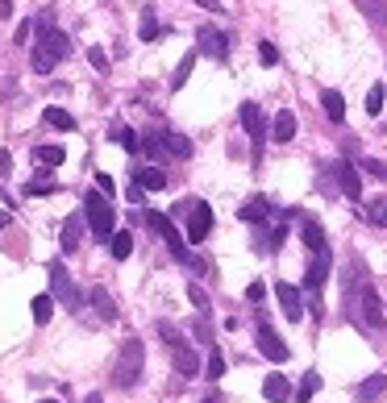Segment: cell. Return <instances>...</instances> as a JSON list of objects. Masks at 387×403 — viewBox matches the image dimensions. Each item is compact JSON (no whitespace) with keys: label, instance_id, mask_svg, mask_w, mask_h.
I'll return each instance as SVG.
<instances>
[{"label":"cell","instance_id":"cell-1","mask_svg":"<svg viewBox=\"0 0 387 403\" xmlns=\"http://www.w3.org/2000/svg\"><path fill=\"white\" fill-rule=\"evenodd\" d=\"M67 54H71V37H67L63 29H50V33H42V37L33 42V71H38V75H50Z\"/></svg>","mask_w":387,"mask_h":403},{"label":"cell","instance_id":"cell-2","mask_svg":"<svg viewBox=\"0 0 387 403\" xmlns=\"http://www.w3.org/2000/svg\"><path fill=\"white\" fill-rule=\"evenodd\" d=\"M83 221H88V229H92L100 241H113V233H117V208L108 204L104 191H88V200H83Z\"/></svg>","mask_w":387,"mask_h":403},{"label":"cell","instance_id":"cell-3","mask_svg":"<svg viewBox=\"0 0 387 403\" xmlns=\"http://www.w3.org/2000/svg\"><path fill=\"white\" fill-rule=\"evenodd\" d=\"M146 221H150V229H154V233L167 241V250H171V254H175L183 266H192V271H204V262H200L196 254H188V250H183V237H179V229L171 225V216H163V212H146Z\"/></svg>","mask_w":387,"mask_h":403},{"label":"cell","instance_id":"cell-4","mask_svg":"<svg viewBox=\"0 0 387 403\" xmlns=\"http://www.w3.org/2000/svg\"><path fill=\"white\" fill-rule=\"evenodd\" d=\"M138 375H142V341L133 337V341H125V345H121V358H117L113 383H117V387H133V383H138Z\"/></svg>","mask_w":387,"mask_h":403},{"label":"cell","instance_id":"cell-5","mask_svg":"<svg viewBox=\"0 0 387 403\" xmlns=\"http://www.w3.org/2000/svg\"><path fill=\"white\" fill-rule=\"evenodd\" d=\"M50 287H54V300H58V304H67V312H79V308H83V291L71 283V275H67L58 262L50 266Z\"/></svg>","mask_w":387,"mask_h":403},{"label":"cell","instance_id":"cell-6","mask_svg":"<svg viewBox=\"0 0 387 403\" xmlns=\"http://www.w3.org/2000/svg\"><path fill=\"white\" fill-rule=\"evenodd\" d=\"M196 50H200V54H208V58H217V62H225V58H229V33H221V29L204 25V29L196 33Z\"/></svg>","mask_w":387,"mask_h":403},{"label":"cell","instance_id":"cell-7","mask_svg":"<svg viewBox=\"0 0 387 403\" xmlns=\"http://www.w3.org/2000/svg\"><path fill=\"white\" fill-rule=\"evenodd\" d=\"M258 354H263V358H271L275 366H283V362L292 358V350L283 345V337H279V333H275V329H271L267 320L258 325Z\"/></svg>","mask_w":387,"mask_h":403},{"label":"cell","instance_id":"cell-8","mask_svg":"<svg viewBox=\"0 0 387 403\" xmlns=\"http://www.w3.org/2000/svg\"><path fill=\"white\" fill-rule=\"evenodd\" d=\"M208 233H213V208H208L204 200H196V204H192V212H188V241H196V246H200Z\"/></svg>","mask_w":387,"mask_h":403},{"label":"cell","instance_id":"cell-9","mask_svg":"<svg viewBox=\"0 0 387 403\" xmlns=\"http://www.w3.org/2000/svg\"><path fill=\"white\" fill-rule=\"evenodd\" d=\"M242 129L250 133V142H254V146H263V142H267V117H263V108H258L254 100H246V104H242Z\"/></svg>","mask_w":387,"mask_h":403},{"label":"cell","instance_id":"cell-10","mask_svg":"<svg viewBox=\"0 0 387 403\" xmlns=\"http://www.w3.org/2000/svg\"><path fill=\"white\" fill-rule=\"evenodd\" d=\"M329 266H334V254H329V250H325V254H313V262H308V271H304V287H308V291H321L325 279H329Z\"/></svg>","mask_w":387,"mask_h":403},{"label":"cell","instance_id":"cell-11","mask_svg":"<svg viewBox=\"0 0 387 403\" xmlns=\"http://www.w3.org/2000/svg\"><path fill=\"white\" fill-rule=\"evenodd\" d=\"M275 300H279V308H283V316H288V320H300V316H304L300 287H292V283H275Z\"/></svg>","mask_w":387,"mask_h":403},{"label":"cell","instance_id":"cell-12","mask_svg":"<svg viewBox=\"0 0 387 403\" xmlns=\"http://www.w3.org/2000/svg\"><path fill=\"white\" fill-rule=\"evenodd\" d=\"M359 312H363V325L367 329H384V312H379V295H375V287L367 283L363 291H359Z\"/></svg>","mask_w":387,"mask_h":403},{"label":"cell","instance_id":"cell-13","mask_svg":"<svg viewBox=\"0 0 387 403\" xmlns=\"http://www.w3.org/2000/svg\"><path fill=\"white\" fill-rule=\"evenodd\" d=\"M83 229H88L83 216H67V221H63V229H58V246H63V254H75V250H79Z\"/></svg>","mask_w":387,"mask_h":403},{"label":"cell","instance_id":"cell-14","mask_svg":"<svg viewBox=\"0 0 387 403\" xmlns=\"http://www.w3.org/2000/svg\"><path fill=\"white\" fill-rule=\"evenodd\" d=\"M167 179H171V175H167L163 166H154V162H150V166H133V183L146 187V191H163Z\"/></svg>","mask_w":387,"mask_h":403},{"label":"cell","instance_id":"cell-15","mask_svg":"<svg viewBox=\"0 0 387 403\" xmlns=\"http://www.w3.org/2000/svg\"><path fill=\"white\" fill-rule=\"evenodd\" d=\"M334 175H338V187H342V196H350V200H363V179H359V171H354L350 162H338V166H334Z\"/></svg>","mask_w":387,"mask_h":403},{"label":"cell","instance_id":"cell-16","mask_svg":"<svg viewBox=\"0 0 387 403\" xmlns=\"http://www.w3.org/2000/svg\"><path fill=\"white\" fill-rule=\"evenodd\" d=\"M271 212H275V208H271V200H267V196H250V200H246V204L238 208V216H242V221H250V225L267 221Z\"/></svg>","mask_w":387,"mask_h":403},{"label":"cell","instance_id":"cell-17","mask_svg":"<svg viewBox=\"0 0 387 403\" xmlns=\"http://www.w3.org/2000/svg\"><path fill=\"white\" fill-rule=\"evenodd\" d=\"M263 395L271 403H288L296 391H292V383L283 379V375H267V383H263Z\"/></svg>","mask_w":387,"mask_h":403},{"label":"cell","instance_id":"cell-18","mask_svg":"<svg viewBox=\"0 0 387 403\" xmlns=\"http://www.w3.org/2000/svg\"><path fill=\"white\" fill-rule=\"evenodd\" d=\"M271 137H275V142H292V137H296V112H292V108H279V112H275Z\"/></svg>","mask_w":387,"mask_h":403},{"label":"cell","instance_id":"cell-19","mask_svg":"<svg viewBox=\"0 0 387 403\" xmlns=\"http://www.w3.org/2000/svg\"><path fill=\"white\" fill-rule=\"evenodd\" d=\"M171 354H175L171 362H175V370H179L183 379H200V358H196V354H192L188 345H179V350H171Z\"/></svg>","mask_w":387,"mask_h":403},{"label":"cell","instance_id":"cell-20","mask_svg":"<svg viewBox=\"0 0 387 403\" xmlns=\"http://www.w3.org/2000/svg\"><path fill=\"white\" fill-rule=\"evenodd\" d=\"M321 108H325L329 121H346V96H342V92L325 87V92H321Z\"/></svg>","mask_w":387,"mask_h":403},{"label":"cell","instance_id":"cell-21","mask_svg":"<svg viewBox=\"0 0 387 403\" xmlns=\"http://www.w3.org/2000/svg\"><path fill=\"white\" fill-rule=\"evenodd\" d=\"M300 237H304V246H308L313 254H325V250H329V246H325V229H321L317 221H304V225H300Z\"/></svg>","mask_w":387,"mask_h":403},{"label":"cell","instance_id":"cell-22","mask_svg":"<svg viewBox=\"0 0 387 403\" xmlns=\"http://www.w3.org/2000/svg\"><path fill=\"white\" fill-rule=\"evenodd\" d=\"M42 121H46L50 129H63V133H71V129H75V117H71L67 108H58V104H50V108L42 112Z\"/></svg>","mask_w":387,"mask_h":403},{"label":"cell","instance_id":"cell-23","mask_svg":"<svg viewBox=\"0 0 387 403\" xmlns=\"http://www.w3.org/2000/svg\"><path fill=\"white\" fill-rule=\"evenodd\" d=\"M88 304H92V308H96V312H100L104 320H117V308H113V295H108L104 287H92V291H88Z\"/></svg>","mask_w":387,"mask_h":403},{"label":"cell","instance_id":"cell-24","mask_svg":"<svg viewBox=\"0 0 387 403\" xmlns=\"http://www.w3.org/2000/svg\"><path fill=\"white\" fill-rule=\"evenodd\" d=\"M196 58H200V50H188V54L179 58V67H175V75H171V92H179V87L188 83V75H192V67H196Z\"/></svg>","mask_w":387,"mask_h":403},{"label":"cell","instance_id":"cell-25","mask_svg":"<svg viewBox=\"0 0 387 403\" xmlns=\"http://www.w3.org/2000/svg\"><path fill=\"white\" fill-rule=\"evenodd\" d=\"M387 391V375H371L363 387H359V403H375Z\"/></svg>","mask_w":387,"mask_h":403},{"label":"cell","instance_id":"cell-26","mask_svg":"<svg viewBox=\"0 0 387 403\" xmlns=\"http://www.w3.org/2000/svg\"><path fill=\"white\" fill-rule=\"evenodd\" d=\"M113 142H117L121 150H129V154H142V137H138L129 125H117V129H113Z\"/></svg>","mask_w":387,"mask_h":403},{"label":"cell","instance_id":"cell-27","mask_svg":"<svg viewBox=\"0 0 387 403\" xmlns=\"http://www.w3.org/2000/svg\"><path fill=\"white\" fill-rule=\"evenodd\" d=\"M317 391H321V375H313V370H308V375L300 379V387H296V395H292V403H308L313 395H317Z\"/></svg>","mask_w":387,"mask_h":403},{"label":"cell","instance_id":"cell-28","mask_svg":"<svg viewBox=\"0 0 387 403\" xmlns=\"http://www.w3.org/2000/svg\"><path fill=\"white\" fill-rule=\"evenodd\" d=\"M63 158H67L63 146H33V162H42V166H58Z\"/></svg>","mask_w":387,"mask_h":403},{"label":"cell","instance_id":"cell-29","mask_svg":"<svg viewBox=\"0 0 387 403\" xmlns=\"http://www.w3.org/2000/svg\"><path fill=\"white\" fill-rule=\"evenodd\" d=\"M108 250H113V258H117V262H125V258L133 254V233H129V229L113 233V246H108Z\"/></svg>","mask_w":387,"mask_h":403},{"label":"cell","instance_id":"cell-30","mask_svg":"<svg viewBox=\"0 0 387 403\" xmlns=\"http://www.w3.org/2000/svg\"><path fill=\"white\" fill-rule=\"evenodd\" d=\"M29 312H33V325H46V320L54 316V295H33Z\"/></svg>","mask_w":387,"mask_h":403},{"label":"cell","instance_id":"cell-31","mask_svg":"<svg viewBox=\"0 0 387 403\" xmlns=\"http://www.w3.org/2000/svg\"><path fill=\"white\" fill-rule=\"evenodd\" d=\"M163 142H167V154H175V158H192V142H188V137H179V133H163Z\"/></svg>","mask_w":387,"mask_h":403},{"label":"cell","instance_id":"cell-32","mask_svg":"<svg viewBox=\"0 0 387 403\" xmlns=\"http://www.w3.org/2000/svg\"><path fill=\"white\" fill-rule=\"evenodd\" d=\"M221 375H225V354L213 345V350H208V362H204V379H213V383H217Z\"/></svg>","mask_w":387,"mask_h":403},{"label":"cell","instance_id":"cell-33","mask_svg":"<svg viewBox=\"0 0 387 403\" xmlns=\"http://www.w3.org/2000/svg\"><path fill=\"white\" fill-rule=\"evenodd\" d=\"M363 216L371 221V225H379V229H387V200L379 196V200H371L367 208H363Z\"/></svg>","mask_w":387,"mask_h":403},{"label":"cell","instance_id":"cell-34","mask_svg":"<svg viewBox=\"0 0 387 403\" xmlns=\"http://www.w3.org/2000/svg\"><path fill=\"white\" fill-rule=\"evenodd\" d=\"M158 17H154V8H142V42H158Z\"/></svg>","mask_w":387,"mask_h":403},{"label":"cell","instance_id":"cell-35","mask_svg":"<svg viewBox=\"0 0 387 403\" xmlns=\"http://www.w3.org/2000/svg\"><path fill=\"white\" fill-rule=\"evenodd\" d=\"M359 8H363L371 21H387V0H359Z\"/></svg>","mask_w":387,"mask_h":403},{"label":"cell","instance_id":"cell-36","mask_svg":"<svg viewBox=\"0 0 387 403\" xmlns=\"http://www.w3.org/2000/svg\"><path fill=\"white\" fill-rule=\"evenodd\" d=\"M142 150H146V158H154V162H163V158H167V142H163V137H146V142H142Z\"/></svg>","mask_w":387,"mask_h":403},{"label":"cell","instance_id":"cell-37","mask_svg":"<svg viewBox=\"0 0 387 403\" xmlns=\"http://www.w3.org/2000/svg\"><path fill=\"white\" fill-rule=\"evenodd\" d=\"M158 337H163V341H167L171 350H179V345H188V341L179 337V329H175V325H167V320H158Z\"/></svg>","mask_w":387,"mask_h":403},{"label":"cell","instance_id":"cell-38","mask_svg":"<svg viewBox=\"0 0 387 403\" xmlns=\"http://www.w3.org/2000/svg\"><path fill=\"white\" fill-rule=\"evenodd\" d=\"M367 112H371V117L384 112V83H375V87L367 92Z\"/></svg>","mask_w":387,"mask_h":403},{"label":"cell","instance_id":"cell-39","mask_svg":"<svg viewBox=\"0 0 387 403\" xmlns=\"http://www.w3.org/2000/svg\"><path fill=\"white\" fill-rule=\"evenodd\" d=\"M258 62H263V67H275V62H279L275 42H258Z\"/></svg>","mask_w":387,"mask_h":403},{"label":"cell","instance_id":"cell-40","mask_svg":"<svg viewBox=\"0 0 387 403\" xmlns=\"http://www.w3.org/2000/svg\"><path fill=\"white\" fill-rule=\"evenodd\" d=\"M188 300H192V304H196V308H200V316H204V312H208V291H204V287H200V283H192V287H188Z\"/></svg>","mask_w":387,"mask_h":403},{"label":"cell","instance_id":"cell-41","mask_svg":"<svg viewBox=\"0 0 387 403\" xmlns=\"http://www.w3.org/2000/svg\"><path fill=\"white\" fill-rule=\"evenodd\" d=\"M54 191H58V187H54V183H46V179H38V183L29 179V183H25V196H54Z\"/></svg>","mask_w":387,"mask_h":403},{"label":"cell","instance_id":"cell-42","mask_svg":"<svg viewBox=\"0 0 387 403\" xmlns=\"http://www.w3.org/2000/svg\"><path fill=\"white\" fill-rule=\"evenodd\" d=\"M88 62H92L96 71H108V54H104L100 46H92V50H88Z\"/></svg>","mask_w":387,"mask_h":403},{"label":"cell","instance_id":"cell-43","mask_svg":"<svg viewBox=\"0 0 387 403\" xmlns=\"http://www.w3.org/2000/svg\"><path fill=\"white\" fill-rule=\"evenodd\" d=\"M363 171H367V175H375V179H387V162H379V158H367V162H363Z\"/></svg>","mask_w":387,"mask_h":403},{"label":"cell","instance_id":"cell-44","mask_svg":"<svg viewBox=\"0 0 387 403\" xmlns=\"http://www.w3.org/2000/svg\"><path fill=\"white\" fill-rule=\"evenodd\" d=\"M125 200H129V204H146V187H138V183L129 179V187H125Z\"/></svg>","mask_w":387,"mask_h":403},{"label":"cell","instance_id":"cell-45","mask_svg":"<svg viewBox=\"0 0 387 403\" xmlns=\"http://www.w3.org/2000/svg\"><path fill=\"white\" fill-rule=\"evenodd\" d=\"M192 333H196L204 345H213V329H208V320H196V325H192Z\"/></svg>","mask_w":387,"mask_h":403},{"label":"cell","instance_id":"cell-46","mask_svg":"<svg viewBox=\"0 0 387 403\" xmlns=\"http://www.w3.org/2000/svg\"><path fill=\"white\" fill-rule=\"evenodd\" d=\"M29 33H33V21H21V25H17V37H13V42H17V46H25V42H29Z\"/></svg>","mask_w":387,"mask_h":403},{"label":"cell","instance_id":"cell-47","mask_svg":"<svg viewBox=\"0 0 387 403\" xmlns=\"http://www.w3.org/2000/svg\"><path fill=\"white\" fill-rule=\"evenodd\" d=\"M263 295H267V287H263V283H250V287H246V300H250V304H258Z\"/></svg>","mask_w":387,"mask_h":403},{"label":"cell","instance_id":"cell-48","mask_svg":"<svg viewBox=\"0 0 387 403\" xmlns=\"http://www.w3.org/2000/svg\"><path fill=\"white\" fill-rule=\"evenodd\" d=\"M96 187H100V191H104V196H113V191H117V187H113V179H108V175H96Z\"/></svg>","mask_w":387,"mask_h":403},{"label":"cell","instance_id":"cell-49","mask_svg":"<svg viewBox=\"0 0 387 403\" xmlns=\"http://www.w3.org/2000/svg\"><path fill=\"white\" fill-rule=\"evenodd\" d=\"M8 166H13V154H8V150H0V175H4Z\"/></svg>","mask_w":387,"mask_h":403},{"label":"cell","instance_id":"cell-50","mask_svg":"<svg viewBox=\"0 0 387 403\" xmlns=\"http://www.w3.org/2000/svg\"><path fill=\"white\" fill-rule=\"evenodd\" d=\"M196 4H204L208 12H225V8H221V0H196Z\"/></svg>","mask_w":387,"mask_h":403},{"label":"cell","instance_id":"cell-51","mask_svg":"<svg viewBox=\"0 0 387 403\" xmlns=\"http://www.w3.org/2000/svg\"><path fill=\"white\" fill-rule=\"evenodd\" d=\"M0 17H13V0H0Z\"/></svg>","mask_w":387,"mask_h":403},{"label":"cell","instance_id":"cell-52","mask_svg":"<svg viewBox=\"0 0 387 403\" xmlns=\"http://www.w3.org/2000/svg\"><path fill=\"white\" fill-rule=\"evenodd\" d=\"M8 221H13V216H8V212H0V229H8Z\"/></svg>","mask_w":387,"mask_h":403},{"label":"cell","instance_id":"cell-53","mask_svg":"<svg viewBox=\"0 0 387 403\" xmlns=\"http://www.w3.org/2000/svg\"><path fill=\"white\" fill-rule=\"evenodd\" d=\"M83 403H104V400H100V395H88V400H83Z\"/></svg>","mask_w":387,"mask_h":403},{"label":"cell","instance_id":"cell-54","mask_svg":"<svg viewBox=\"0 0 387 403\" xmlns=\"http://www.w3.org/2000/svg\"><path fill=\"white\" fill-rule=\"evenodd\" d=\"M200 403H221V400H217V395H208V400H200Z\"/></svg>","mask_w":387,"mask_h":403},{"label":"cell","instance_id":"cell-55","mask_svg":"<svg viewBox=\"0 0 387 403\" xmlns=\"http://www.w3.org/2000/svg\"><path fill=\"white\" fill-rule=\"evenodd\" d=\"M38 403H58V400H38Z\"/></svg>","mask_w":387,"mask_h":403}]
</instances>
